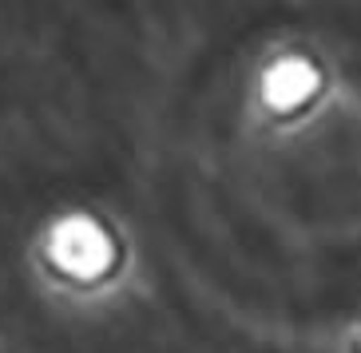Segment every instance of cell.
Here are the masks:
<instances>
[{
    "mask_svg": "<svg viewBox=\"0 0 361 353\" xmlns=\"http://www.w3.org/2000/svg\"><path fill=\"white\" fill-rule=\"evenodd\" d=\"M48 258L60 274L75 282H96L99 274L111 270L116 262V242L104 226L87 214H72V218H60L48 235Z\"/></svg>",
    "mask_w": 361,
    "mask_h": 353,
    "instance_id": "1",
    "label": "cell"
},
{
    "mask_svg": "<svg viewBox=\"0 0 361 353\" xmlns=\"http://www.w3.org/2000/svg\"><path fill=\"white\" fill-rule=\"evenodd\" d=\"M314 84H318V75L306 60H282L266 75V104L278 107V111H290L314 92Z\"/></svg>",
    "mask_w": 361,
    "mask_h": 353,
    "instance_id": "2",
    "label": "cell"
}]
</instances>
